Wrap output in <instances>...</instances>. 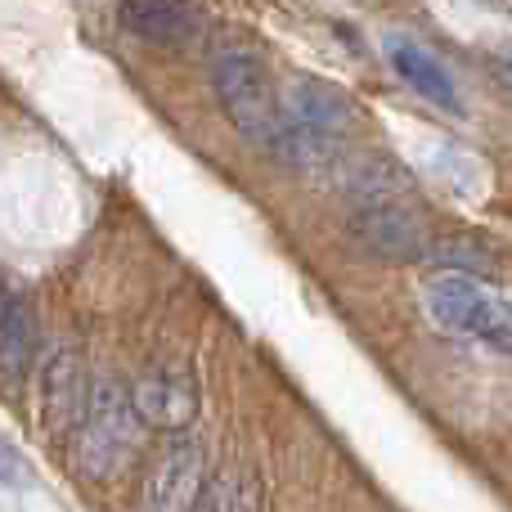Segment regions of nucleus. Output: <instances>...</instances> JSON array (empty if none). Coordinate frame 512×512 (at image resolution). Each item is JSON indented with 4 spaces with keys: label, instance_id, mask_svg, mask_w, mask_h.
<instances>
[{
    "label": "nucleus",
    "instance_id": "obj_13",
    "mask_svg": "<svg viewBox=\"0 0 512 512\" xmlns=\"http://www.w3.org/2000/svg\"><path fill=\"white\" fill-rule=\"evenodd\" d=\"M468 337L486 342L490 351H499V355H512V306L504 297H490V292H486V301H481V310H477V319H472V333Z\"/></svg>",
    "mask_w": 512,
    "mask_h": 512
},
{
    "label": "nucleus",
    "instance_id": "obj_1",
    "mask_svg": "<svg viewBox=\"0 0 512 512\" xmlns=\"http://www.w3.org/2000/svg\"><path fill=\"white\" fill-rule=\"evenodd\" d=\"M144 441V418L135 409L131 391L117 382H95L90 387L86 418L77 427V463L86 477L108 481L135 459Z\"/></svg>",
    "mask_w": 512,
    "mask_h": 512
},
{
    "label": "nucleus",
    "instance_id": "obj_3",
    "mask_svg": "<svg viewBox=\"0 0 512 512\" xmlns=\"http://www.w3.org/2000/svg\"><path fill=\"white\" fill-rule=\"evenodd\" d=\"M346 234L360 252L378 256V261H423L427 256V234L418 225V216L405 203H360L351 207Z\"/></svg>",
    "mask_w": 512,
    "mask_h": 512
},
{
    "label": "nucleus",
    "instance_id": "obj_7",
    "mask_svg": "<svg viewBox=\"0 0 512 512\" xmlns=\"http://www.w3.org/2000/svg\"><path fill=\"white\" fill-rule=\"evenodd\" d=\"M117 23L149 45L180 50L198 36L203 18L189 0H117Z\"/></svg>",
    "mask_w": 512,
    "mask_h": 512
},
{
    "label": "nucleus",
    "instance_id": "obj_12",
    "mask_svg": "<svg viewBox=\"0 0 512 512\" xmlns=\"http://www.w3.org/2000/svg\"><path fill=\"white\" fill-rule=\"evenodd\" d=\"M194 512H256V490L243 472H221L203 486Z\"/></svg>",
    "mask_w": 512,
    "mask_h": 512
},
{
    "label": "nucleus",
    "instance_id": "obj_9",
    "mask_svg": "<svg viewBox=\"0 0 512 512\" xmlns=\"http://www.w3.org/2000/svg\"><path fill=\"white\" fill-rule=\"evenodd\" d=\"M387 59H391V68H396L400 77H405L409 86L427 99V104L445 108V113H459V86H454V77L445 72V63L432 59L423 45L405 41V36H391V41H387Z\"/></svg>",
    "mask_w": 512,
    "mask_h": 512
},
{
    "label": "nucleus",
    "instance_id": "obj_16",
    "mask_svg": "<svg viewBox=\"0 0 512 512\" xmlns=\"http://www.w3.org/2000/svg\"><path fill=\"white\" fill-rule=\"evenodd\" d=\"M5 301H9V297H5V283H0V306H5Z\"/></svg>",
    "mask_w": 512,
    "mask_h": 512
},
{
    "label": "nucleus",
    "instance_id": "obj_10",
    "mask_svg": "<svg viewBox=\"0 0 512 512\" xmlns=\"http://www.w3.org/2000/svg\"><path fill=\"white\" fill-rule=\"evenodd\" d=\"M481 301H486V288H481L477 279H468V274H454L445 270L441 279L427 283V310H432V319L445 328V333H472V319H477Z\"/></svg>",
    "mask_w": 512,
    "mask_h": 512
},
{
    "label": "nucleus",
    "instance_id": "obj_11",
    "mask_svg": "<svg viewBox=\"0 0 512 512\" xmlns=\"http://www.w3.org/2000/svg\"><path fill=\"white\" fill-rule=\"evenodd\" d=\"M32 355H36V319L23 301L9 297L0 306V382L5 387H18L32 369Z\"/></svg>",
    "mask_w": 512,
    "mask_h": 512
},
{
    "label": "nucleus",
    "instance_id": "obj_6",
    "mask_svg": "<svg viewBox=\"0 0 512 512\" xmlns=\"http://www.w3.org/2000/svg\"><path fill=\"white\" fill-rule=\"evenodd\" d=\"M90 405V382H86V364H81L77 351H54L45 360L41 373V423L45 432L54 436H68L72 427H81Z\"/></svg>",
    "mask_w": 512,
    "mask_h": 512
},
{
    "label": "nucleus",
    "instance_id": "obj_5",
    "mask_svg": "<svg viewBox=\"0 0 512 512\" xmlns=\"http://www.w3.org/2000/svg\"><path fill=\"white\" fill-rule=\"evenodd\" d=\"M203 486H207L203 450L189 441H176L158 463H153L149 481H144L140 512H194Z\"/></svg>",
    "mask_w": 512,
    "mask_h": 512
},
{
    "label": "nucleus",
    "instance_id": "obj_4",
    "mask_svg": "<svg viewBox=\"0 0 512 512\" xmlns=\"http://www.w3.org/2000/svg\"><path fill=\"white\" fill-rule=\"evenodd\" d=\"M131 400H135V409H140L144 427L180 432V427H189L198 414V382L185 364L162 360V364H149V369L140 373Z\"/></svg>",
    "mask_w": 512,
    "mask_h": 512
},
{
    "label": "nucleus",
    "instance_id": "obj_15",
    "mask_svg": "<svg viewBox=\"0 0 512 512\" xmlns=\"http://www.w3.org/2000/svg\"><path fill=\"white\" fill-rule=\"evenodd\" d=\"M495 72H499V77H504L508 86H512V50H508V54H499V59H495Z\"/></svg>",
    "mask_w": 512,
    "mask_h": 512
},
{
    "label": "nucleus",
    "instance_id": "obj_8",
    "mask_svg": "<svg viewBox=\"0 0 512 512\" xmlns=\"http://www.w3.org/2000/svg\"><path fill=\"white\" fill-rule=\"evenodd\" d=\"M283 117L297 122V126H310V131H319V135L346 140V131H351V122H355V108L337 86H324V81H297L292 95H288V104H283Z\"/></svg>",
    "mask_w": 512,
    "mask_h": 512
},
{
    "label": "nucleus",
    "instance_id": "obj_14",
    "mask_svg": "<svg viewBox=\"0 0 512 512\" xmlns=\"http://www.w3.org/2000/svg\"><path fill=\"white\" fill-rule=\"evenodd\" d=\"M27 477V463H23V454H18V445H9L5 436H0V481H23Z\"/></svg>",
    "mask_w": 512,
    "mask_h": 512
},
{
    "label": "nucleus",
    "instance_id": "obj_2",
    "mask_svg": "<svg viewBox=\"0 0 512 512\" xmlns=\"http://www.w3.org/2000/svg\"><path fill=\"white\" fill-rule=\"evenodd\" d=\"M212 86L225 117L234 122V131L270 153L283 131V104H279L270 68L248 50H221L212 59Z\"/></svg>",
    "mask_w": 512,
    "mask_h": 512
}]
</instances>
